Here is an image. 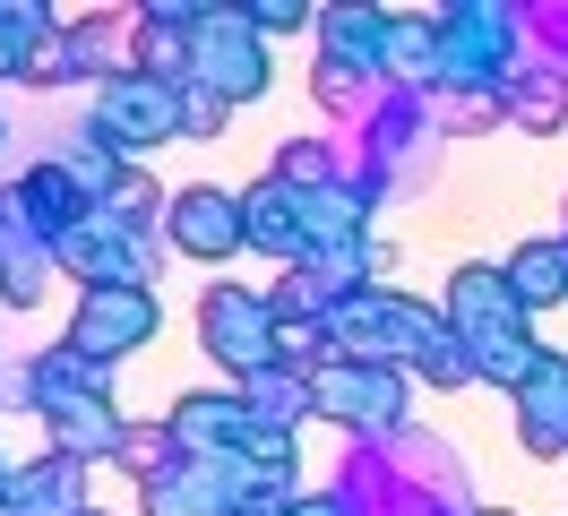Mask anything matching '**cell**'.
Instances as JSON below:
<instances>
[{
    "label": "cell",
    "instance_id": "21",
    "mask_svg": "<svg viewBox=\"0 0 568 516\" xmlns=\"http://www.w3.org/2000/svg\"><path fill=\"white\" fill-rule=\"evenodd\" d=\"M0 482H9V456H0Z\"/></svg>",
    "mask_w": 568,
    "mask_h": 516
},
{
    "label": "cell",
    "instance_id": "6",
    "mask_svg": "<svg viewBox=\"0 0 568 516\" xmlns=\"http://www.w3.org/2000/svg\"><path fill=\"white\" fill-rule=\"evenodd\" d=\"M87 130L104 138L112 155H146V146L181 138V87L173 78H146V69H121L112 87H95V121Z\"/></svg>",
    "mask_w": 568,
    "mask_h": 516
},
{
    "label": "cell",
    "instance_id": "5",
    "mask_svg": "<svg viewBox=\"0 0 568 516\" xmlns=\"http://www.w3.org/2000/svg\"><path fill=\"white\" fill-rule=\"evenodd\" d=\"M52 259H61V275H78L87 293H139L146 275H155V241L130 233V224H112L104 206H95V215H78L70 233L52 241Z\"/></svg>",
    "mask_w": 568,
    "mask_h": 516
},
{
    "label": "cell",
    "instance_id": "18",
    "mask_svg": "<svg viewBox=\"0 0 568 516\" xmlns=\"http://www.w3.org/2000/svg\"><path fill=\"white\" fill-rule=\"evenodd\" d=\"M164 206H173V199H164V190H155V181H146V172L130 164V172H121V181H112L104 215H112V224H130V233H146V224H155Z\"/></svg>",
    "mask_w": 568,
    "mask_h": 516
},
{
    "label": "cell",
    "instance_id": "8",
    "mask_svg": "<svg viewBox=\"0 0 568 516\" xmlns=\"http://www.w3.org/2000/svg\"><path fill=\"white\" fill-rule=\"evenodd\" d=\"M164 327V310H155V293H78V310H70V353L78 362H95V371H112L121 353H139L146 336Z\"/></svg>",
    "mask_w": 568,
    "mask_h": 516
},
{
    "label": "cell",
    "instance_id": "19",
    "mask_svg": "<svg viewBox=\"0 0 568 516\" xmlns=\"http://www.w3.org/2000/svg\"><path fill=\"white\" fill-rule=\"evenodd\" d=\"M224 112H233V103H215V95H199V87H181V138H215V130H224Z\"/></svg>",
    "mask_w": 568,
    "mask_h": 516
},
{
    "label": "cell",
    "instance_id": "25",
    "mask_svg": "<svg viewBox=\"0 0 568 516\" xmlns=\"http://www.w3.org/2000/svg\"><path fill=\"white\" fill-rule=\"evenodd\" d=\"M0 516H9V508H0Z\"/></svg>",
    "mask_w": 568,
    "mask_h": 516
},
{
    "label": "cell",
    "instance_id": "15",
    "mask_svg": "<svg viewBox=\"0 0 568 516\" xmlns=\"http://www.w3.org/2000/svg\"><path fill=\"white\" fill-rule=\"evenodd\" d=\"M388 78L405 87H430L439 69H448V43H439V18H388Z\"/></svg>",
    "mask_w": 568,
    "mask_h": 516
},
{
    "label": "cell",
    "instance_id": "11",
    "mask_svg": "<svg viewBox=\"0 0 568 516\" xmlns=\"http://www.w3.org/2000/svg\"><path fill=\"white\" fill-rule=\"evenodd\" d=\"M508 405H517L526 456H568V353H542V362L508 387Z\"/></svg>",
    "mask_w": 568,
    "mask_h": 516
},
{
    "label": "cell",
    "instance_id": "20",
    "mask_svg": "<svg viewBox=\"0 0 568 516\" xmlns=\"http://www.w3.org/2000/svg\"><path fill=\"white\" fill-rule=\"evenodd\" d=\"M250 27H258V34H293V27H302V9H293V0H258Z\"/></svg>",
    "mask_w": 568,
    "mask_h": 516
},
{
    "label": "cell",
    "instance_id": "2",
    "mask_svg": "<svg viewBox=\"0 0 568 516\" xmlns=\"http://www.w3.org/2000/svg\"><path fill=\"white\" fill-rule=\"evenodd\" d=\"M181 87H199L215 103L267 95V43L250 27V9H199V27H190V78Z\"/></svg>",
    "mask_w": 568,
    "mask_h": 516
},
{
    "label": "cell",
    "instance_id": "17",
    "mask_svg": "<svg viewBox=\"0 0 568 516\" xmlns=\"http://www.w3.org/2000/svg\"><path fill=\"white\" fill-rule=\"evenodd\" d=\"M52 164L70 172V181H78V190H87V199H95V206H104V199H112V181L130 172V164H121V155H112V146H104V138H95V130H70V146H61Z\"/></svg>",
    "mask_w": 568,
    "mask_h": 516
},
{
    "label": "cell",
    "instance_id": "7",
    "mask_svg": "<svg viewBox=\"0 0 568 516\" xmlns=\"http://www.w3.org/2000/svg\"><path fill=\"white\" fill-rule=\"evenodd\" d=\"M439 43H448V87H474V95H508V52H517V18L508 9H448L439 18Z\"/></svg>",
    "mask_w": 568,
    "mask_h": 516
},
{
    "label": "cell",
    "instance_id": "9",
    "mask_svg": "<svg viewBox=\"0 0 568 516\" xmlns=\"http://www.w3.org/2000/svg\"><path fill=\"white\" fill-rule=\"evenodd\" d=\"M164 241H173L181 259H199V267L242 259V250H250L242 199H233V190H215V181H190V190H173V206H164Z\"/></svg>",
    "mask_w": 568,
    "mask_h": 516
},
{
    "label": "cell",
    "instance_id": "24",
    "mask_svg": "<svg viewBox=\"0 0 568 516\" xmlns=\"http://www.w3.org/2000/svg\"><path fill=\"white\" fill-rule=\"evenodd\" d=\"M483 516H491V508H483Z\"/></svg>",
    "mask_w": 568,
    "mask_h": 516
},
{
    "label": "cell",
    "instance_id": "1",
    "mask_svg": "<svg viewBox=\"0 0 568 516\" xmlns=\"http://www.w3.org/2000/svg\"><path fill=\"white\" fill-rule=\"evenodd\" d=\"M526 318L534 310L508 293L499 267H457V284H448V327H457V344L474 353V378L517 387V378L542 362V344L526 336Z\"/></svg>",
    "mask_w": 568,
    "mask_h": 516
},
{
    "label": "cell",
    "instance_id": "4",
    "mask_svg": "<svg viewBox=\"0 0 568 516\" xmlns=\"http://www.w3.org/2000/svg\"><path fill=\"white\" fill-rule=\"evenodd\" d=\"M311 413L320 422H336V431H405V371H388V362H320L311 371Z\"/></svg>",
    "mask_w": 568,
    "mask_h": 516
},
{
    "label": "cell",
    "instance_id": "3",
    "mask_svg": "<svg viewBox=\"0 0 568 516\" xmlns=\"http://www.w3.org/2000/svg\"><path fill=\"white\" fill-rule=\"evenodd\" d=\"M199 336H207V353L224 362L233 378H258V371H276L284 362V318L267 293H250V284H215L207 302H199Z\"/></svg>",
    "mask_w": 568,
    "mask_h": 516
},
{
    "label": "cell",
    "instance_id": "14",
    "mask_svg": "<svg viewBox=\"0 0 568 516\" xmlns=\"http://www.w3.org/2000/svg\"><path fill=\"white\" fill-rule=\"evenodd\" d=\"M508 293L526 310H551V302H568V259H560V241H517L508 250Z\"/></svg>",
    "mask_w": 568,
    "mask_h": 516
},
{
    "label": "cell",
    "instance_id": "12",
    "mask_svg": "<svg viewBox=\"0 0 568 516\" xmlns=\"http://www.w3.org/2000/svg\"><path fill=\"white\" fill-rule=\"evenodd\" d=\"M0 508L9 516H87V465L78 456H36L0 482Z\"/></svg>",
    "mask_w": 568,
    "mask_h": 516
},
{
    "label": "cell",
    "instance_id": "16",
    "mask_svg": "<svg viewBox=\"0 0 568 516\" xmlns=\"http://www.w3.org/2000/svg\"><path fill=\"white\" fill-rule=\"evenodd\" d=\"M121 34H130V27H112V18H78V27H61L70 87H78V78H104V87L121 78V69H112V61H121Z\"/></svg>",
    "mask_w": 568,
    "mask_h": 516
},
{
    "label": "cell",
    "instance_id": "10",
    "mask_svg": "<svg viewBox=\"0 0 568 516\" xmlns=\"http://www.w3.org/2000/svg\"><path fill=\"white\" fill-rule=\"evenodd\" d=\"M242 224H250V250H267V259H320V190H293V181H258L242 199Z\"/></svg>",
    "mask_w": 568,
    "mask_h": 516
},
{
    "label": "cell",
    "instance_id": "13",
    "mask_svg": "<svg viewBox=\"0 0 568 516\" xmlns=\"http://www.w3.org/2000/svg\"><path fill=\"white\" fill-rule=\"evenodd\" d=\"M43 431H52V456H78V465L130 447V422H121L112 396H70V405H52V413H43Z\"/></svg>",
    "mask_w": 568,
    "mask_h": 516
},
{
    "label": "cell",
    "instance_id": "22",
    "mask_svg": "<svg viewBox=\"0 0 568 516\" xmlns=\"http://www.w3.org/2000/svg\"><path fill=\"white\" fill-rule=\"evenodd\" d=\"M560 259H568V233H560Z\"/></svg>",
    "mask_w": 568,
    "mask_h": 516
},
{
    "label": "cell",
    "instance_id": "23",
    "mask_svg": "<svg viewBox=\"0 0 568 516\" xmlns=\"http://www.w3.org/2000/svg\"><path fill=\"white\" fill-rule=\"evenodd\" d=\"M87 516H104V508H87Z\"/></svg>",
    "mask_w": 568,
    "mask_h": 516
}]
</instances>
